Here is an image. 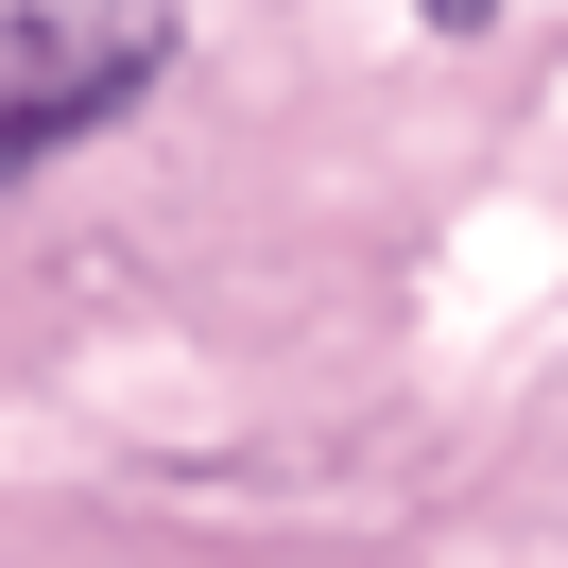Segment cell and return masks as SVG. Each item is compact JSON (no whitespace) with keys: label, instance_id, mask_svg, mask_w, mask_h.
Segmentation results:
<instances>
[{"label":"cell","instance_id":"cell-1","mask_svg":"<svg viewBox=\"0 0 568 568\" xmlns=\"http://www.w3.org/2000/svg\"><path fill=\"white\" fill-rule=\"evenodd\" d=\"M0 87L139 104V87H155V0H0Z\"/></svg>","mask_w":568,"mask_h":568},{"label":"cell","instance_id":"cell-2","mask_svg":"<svg viewBox=\"0 0 568 568\" xmlns=\"http://www.w3.org/2000/svg\"><path fill=\"white\" fill-rule=\"evenodd\" d=\"M104 121H121V104H87V87H0V190H18V173H52V155H70V139H104Z\"/></svg>","mask_w":568,"mask_h":568},{"label":"cell","instance_id":"cell-3","mask_svg":"<svg viewBox=\"0 0 568 568\" xmlns=\"http://www.w3.org/2000/svg\"><path fill=\"white\" fill-rule=\"evenodd\" d=\"M414 18H430V36H483V18H499V0H414Z\"/></svg>","mask_w":568,"mask_h":568}]
</instances>
